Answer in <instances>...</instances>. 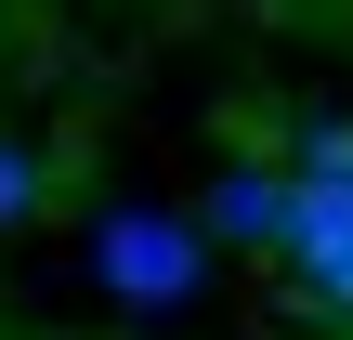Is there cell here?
Returning a JSON list of instances; mask_svg holds the SVG:
<instances>
[{
	"label": "cell",
	"instance_id": "cell-2",
	"mask_svg": "<svg viewBox=\"0 0 353 340\" xmlns=\"http://www.w3.org/2000/svg\"><path fill=\"white\" fill-rule=\"evenodd\" d=\"M210 249H288V170H223L210 183Z\"/></svg>",
	"mask_w": 353,
	"mask_h": 340
},
{
	"label": "cell",
	"instance_id": "cell-4",
	"mask_svg": "<svg viewBox=\"0 0 353 340\" xmlns=\"http://www.w3.org/2000/svg\"><path fill=\"white\" fill-rule=\"evenodd\" d=\"M314 288H327V301H341V314H353V236H341V249H327V262H314Z\"/></svg>",
	"mask_w": 353,
	"mask_h": 340
},
{
	"label": "cell",
	"instance_id": "cell-3",
	"mask_svg": "<svg viewBox=\"0 0 353 340\" xmlns=\"http://www.w3.org/2000/svg\"><path fill=\"white\" fill-rule=\"evenodd\" d=\"M26 210H39V157H26V144H0V223H26Z\"/></svg>",
	"mask_w": 353,
	"mask_h": 340
},
{
	"label": "cell",
	"instance_id": "cell-1",
	"mask_svg": "<svg viewBox=\"0 0 353 340\" xmlns=\"http://www.w3.org/2000/svg\"><path fill=\"white\" fill-rule=\"evenodd\" d=\"M92 275L118 288V301H183L196 275H210V249H196V223H170V210H105V236H92Z\"/></svg>",
	"mask_w": 353,
	"mask_h": 340
}]
</instances>
